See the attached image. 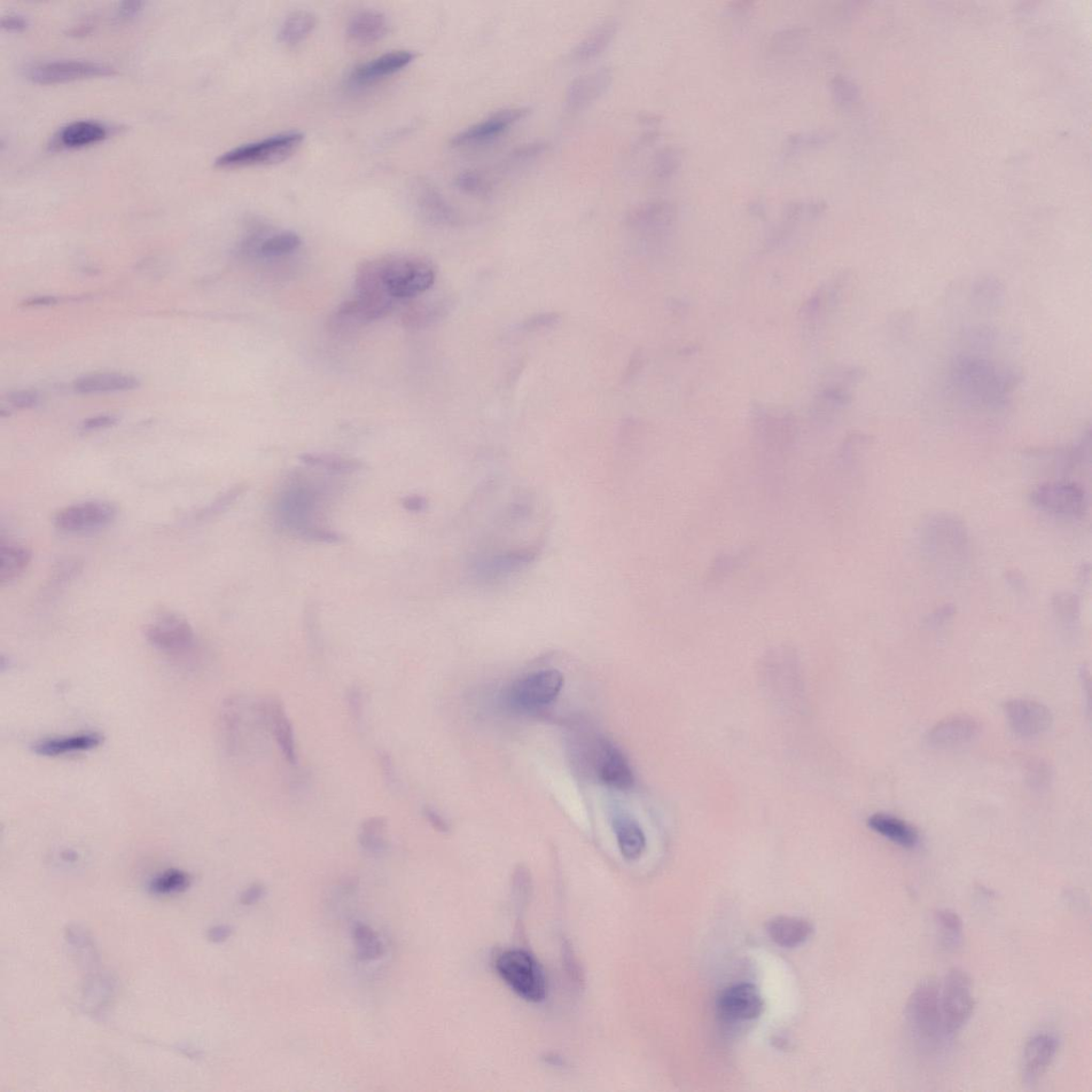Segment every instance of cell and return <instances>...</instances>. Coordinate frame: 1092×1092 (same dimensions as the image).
Wrapping results in <instances>:
<instances>
[{
  "label": "cell",
  "mask_w": 1092,
  "mask_h": 1092,
  "mask_svg": "<svg viewBox=\"0 0 1092 1092\" xmlns=\"http://www.w3.org/2000/svg\"><path fill=\"white\" fill-rule=\"evenodd\" d=\"M423 813L426 821L433 827L434 830L441 833H447L449 831V824L447 823V819L438 812V811L431 807H426L423 811Z\"/></svg>",
  "instance_id": "obj_51"
},
{
  "label": "cell",
  "mask_w": 1092,
  "mask_h": 1092,
  "mask_svg": "<svg viewBox=\"0 0 1092 1092\" xmlns=\"http://www.w3.org/2000/svg\"><path fill=\"white\" fill-rule=\"evenodd\" d=\"M379 764L382 777L389 789H397L400 785L394 760L391 754L384 751L379 754Z\"/></svg>",
  "instance_id": "obj_47"
},
{
  "label": "cell",
  "mask_w": 1092,
  "mask_h": 1092,
  "mask_svg": "<svg viewBox=\"0 0 1092 1092\" xmlns=\"http://www.w3.org/2000/svg\"><path fill=\"white\" fill-rule=\"evenodd\" d=\"M935 923L941 933L944 948L956 949L962 946L963 940V919L955 911L943 909L935 914Z\"/></svg>",
  "instance_id": "obj_37"
},
{
  "label": "cell",
  "mask_w": 1092,
  "mask_h": 1092,
  "mask_svg": "<svg viewBox=\"0 0 1092 1092\" xmlns=\"http://www.w3.org/2000/svg\"><path fill=\"white\" fill-rule=\"evenodd\" d=\"M353 935L358 961H374V959H378L384 954V946H382L378 935L370 926L361 923L356 924L354 928Z\"/></svg>",
  "instance_id": "obj_38"
},
{
  "label": "cell",
  "mask_w": 1092,
  "mask_h": 1092,
  "mask_svg": "<svg viewBox=\"0 0 1092 1092\" xmlns=\"http://www.w3.org/2000/svg\"><path fill=\"white\" fill-rule=\"evenodd\" d=\"M1032 502L1042 511L1066 518H1079L1087 510L1085 491L1073 482H1047L1032 493Z\"/></svg>",
  "instance_id": "obj_12"
},
{
  "label": "cell",
  "mask_w": 1092,
  "mask_h": 1092,
  "mask_svg": "<svg viewBox=\"0 0 1092 1092\" xmlns=\"http://www.w3.org/2000/svg\"><path fill=\"white\" fill-rule=\"evenodd\" d=\"M456 185L460 190L475 197H487L493 190V183L485 174L476 171L459 174Z\"/></svg>",
  "instance_id": "obj_40"
},
{
  "label": "cell",
  "mask_w": 1092,
  "mask_h": 1092,
  "mask_svg": "<svg viewBox=\"0 0 1092 1092\" xmlns=\"http://www.w3.org/2000/svg\"><path fill=\"white\" fill-rule=\"evenodd\" d=\"M380 260L382 278L395 300L415 298L434 284L435 268L422 257L387 256Z\"/></svg>",
  "instance_id": "obj_6"
},
{
  "label": "cell",
  "mask_w": 1092,
  "mask_h": 1092,
  "mask_svg": "<svg viewBox=\"0 0 1092 1092\" xmlns=\"http://www.w3.org/2000/svg\"><path fill=\"white\" fill-rule=\"evenodd\" d=\"M1027 782L1036 791L1047 789L1051 782V770L1047 764L1033 761L1027 769Z\"/></svg>",
  "instance_id": "obj_44"
},
{
  "label": "cell",
  "mask_w": 1092,
  "mask_h": 1092,
  "mask_svg": "<svg viewBox=\"0 0 1092 1092\" xmlns=\"http://www.w3.org/2000/svg\"><path fill=\"white\" fill-rule=\"evenodd\" d=\"M302 460L310 466L321 467L323 470L334 473H346L358 467V463L354 460L332 455L308 454L302 456Z\"/></svg>",
  "instance_id": "obj_41"
},
{
  "label": "cell",
  "mask_w": 1092,
  "mask_h": 1092,
  "mask_svg": "<svg viewBox=\"0 0 1092 1092\" xmlns=\"http://www.w3.org/2000/svg\"><path fill=\"white\" fill-rule=\"evenodd\" d=\"M118 506L106 501H88L67 506L53 517L62 532L84 533L112 525L118 518Z\"/></svg>",
  "instance_id": "obj_11"
},
{
  "label": "cell",
  "mask_w": 1092,
  "mask_h": 1092,
  "mask_svg": "<svg viewBox=\"0 0 1092 1092\" xmlns=\"http://www.w3.org/2000/svg\"><path fill=\"white\" fill-rule=\"evenodd\" d=\"M1059 1048L1058 1039L1049 1033L1037 1034L1025 1045L1021 1070L1027 1084L1039 1082L1054 1062Z\"/></svg>",
  "instance_id": "obj_20"
},
{
  "label": "cell",
  "mask_w": 1092,
  "mask_h": 1092,
  "mask_svg": "<svg viewBox=\"0 0 1092 1092\" xmlns=\"http://www.w3.org/2000/svg\"><path fill=\"white\" fill-rule=\"evenodd\" d=\"M108 135L109 129L104 124L89 120L75 121L59 129L53 144L60 149H81L104 142Z\"/></svg>",
  "instance_id": "obj_25"
},
{
  "label": "cell",
  "mask_w": 1092,
  "mask_h": 1092,
  "mask_svg": "<svg viewBox=\"0 0 1092 1092\" xmlns=\"http://www.w3.org/2000/svg\"><path fill=\"white\" fill-rule=\"evenodd\" d=\"M388 22L384 13L374 10L357 12L348 23L347 35L357 44L376 43L387 35Z\"/></svg>",
  "instance_id": "obj_27"
},
{
  "label": "cell",
  "mask_w": 1092,
  "mask_h": 1092,
  "mask_svg": "<svg viewBox=\"0 0 1092 1092\" xmlns=\"http://www.w3.org/2000/svg\"><path fill=\"white\" fill-rule=\"evenodd\" d=\"M348 711L356 722L361 723L365 712L364 692L360 686L354 685L347 691Z\"/></svg>",
  "instance_id": "obj_45"
},
{
  "label": "cell",
  "mask_w": 1092,
  "mask_h": 1092,
  "mask_svg": "<svg viewBox=\"0 0 1092 1092\" xmlns=\"http://www.w3.org/2000/svg\"><path fill=\"white\" fill-rule=\"evenodd\" d=\"M2 26L10 31H22L28 26V21L20 14H9L3 19Z\"/></svg>",
  "instance_id": "obj_55"
},
{
  "label": "cell",
  "mask_w": 1092,
  "mask_h": 1092,
  "mask_svg": "<svg viewBox=\"0 0 1092 1092\" xmlns=\"http://www.w3.org/2000/svg\"><path fill=\"white\" fill-rule=\"evenodd\" d=\"M528 108H510L498 112L489 118L471 125L451 139L455 147H475L488 144L501 137L521 120L526 118Z\"/></svg>",
  "instance_id": "obj_14"
},
{
  "label": "cell",
  "mask_w": 1092,
  "mask_h": 1092,
  "mask_svg": "<svg viewBox=\"0 0 1092 1092\" xmlns=\"http://www.w3.org/2000/svg\"><path fill=\"white\" fill-rule=\"evenodd\" d=\"M241 490L243 489L235 488L230 490L229 493H226L220 498H217L216 501L212 505H209L206 509L199 512L198 518L205 519L224 510L226 507L230 506L240 495Z\"/></svg>",
  "instance_id": "obj_49"
},
{
  "label": "cell",
  "mask_w": 1092,
  "mask_h": 1092,
  "mask_svg": "<svg viewBox=\"0 0 1092 1092\" xmlns=\"http://www.w3.org/2000/svg\"><path fill=\"white\" fill-rule=\"evenodd\" d=\"M138 387V379L119 373L90 374L74 382L75 391L81 394L123 392Z\"/></svg>",
  "instance_id": "obj_31"
},
{
  "label": "cell",
  "mask_w": 1092,
  "mask_h": 1092,
  "mask_svg": "<svg viewBox=\"0 0 1092 1092\" xmlns=\"http://www.w3.org/2000/svg\"><path fill=\"white\" fill-rule=\"evenodd\" d=\"M221 730L226 748L232 755H248L257 751L261 737L268 731L262 700L232 697L224 702Z\"/></svg>",
  "instance_id": "obj_2"
},
{
  "label": "cell",
  "mask_w": 1092,
  "mask_h": 1092,
  "mask_svg": "<svg viewBox=\"0 0 1092 1092\" xmlns=\"http://www.w3.org/2000/svg\"><path fill=\"white\" fill-rule=\"evenodd\" d=\"M265 894H266V887L261 884H254L251 887H249L247 890L241 894L240 902L243 903L244 906H252V904L261 901Z\"/></svg>",
  "instance_id": "obj_52"
},
{
  "label": "cell",
  "mask_w": 1092,
  "mask_h": 1092,
  "mask_svg": "<svg viewBox=\"0 0 1092 1092\" xmlns=\"http://www.w3.org/2000/svg\"><path fill=\"white\" fill-rule=\"evenodd\" d=\"M303 140L304 136L299 131L282 132L225 152L216 159L215 166L234 169L275 165L297 152Z\"/></svg>",
  "instance_id": "obj_4"
},
{
  "label": "cell",
  "mask_w": 1092,
  "mask_h": 1092,
  "mask_svg": "<svg viewBox=\"0 0 1092 1092\" xmlns=\"http://www.w3.org/2000/svg\"><path fill=\"white\" fill-rule=\"evenodd\" d=\"M147 642L160 652L174 655L190 653L196 645L191 624L174 612H161L145 628Z\"/></svg>",
  "instance_id": "obj_9"
},
{
  "label": "cell",
  "mask_w": 1092,
  "mask_h": 1092,
  "mask_svg": "<svg viewBox=\"0 0 1092 1092\" xmlns=\"http://www.w3.org/2000/svg\"><path fill=\"white\" fill-rule=\"evenodd\" d=\"M618 24L614 20L600 23L584 40L576 46L573 58L577 61H588L599 56L614 40L617 34Z\"/></svg>",
  "instance_id": "obj_32"
},
{
  "label": "cell",
  "mask_w": 1092,
  "mask_h": 1092,
  "mask_svg": "<svg viewBox=\"0 0 1092 1092\" xmlns=\"http://www.w3.org/2000/svg\"><path fill=\"white\" fill-rule=\"evenodd\" d=\"M767 932L778 946L797 948L813 934L814 927L805 918L778 917L770 920Z\"/></svg>",
  "instance_id": "obj_28"
},
{
  "label": "cell",
  "mask_w": 1092,
  "mask_h": 1092,
  "mask_svg": "<svg viewBox=\"0 0 1092 1092\" xmlns=\"http://www.w3.org/2000/svg\"><path fill=\"white\" fill-rule=\"evenodd\" d=\"M610 69L599 68L580 77L569 85L566 105L570 112H580L594 103L610 87Z\"/></svg>",
  "instance_id": "obj_22"
},
{
  "label": "cell",
  "mask_w": 1092,
  "mask_h": 1092,
  "mask_svg": "<svg viewBox=\"0 0 1092 1092\" xmlns=\"http://www.w3.org/2000/svg\"><path fill=\"white\" fill-rule=\"evenodd\" d=\"M1004 714L1010 729L1022 738L1040 736L1053 723L1050 709L1032 700L1016 699L1006 702Z\"/></svg>",
  "instance_id": "obj_15"
},
{
  "label": "cell",
  "mask_w": 1092,
  "mask_h": 1092,
  "mask_svg": "<svg viewBox=\"0 0 1092 1092\" xmlns=\"http://www.w3.org/2000/svg\"><path fill=\"white\" fill-rule=\"evenodd\" d=\"M563 688L564 676L558 670H541L514 682L508 696L513 706L532 711L551 705Z\"/></svg>",
  "instance_id": "obj_10"
},
{
  "label": "cell",
  "mask_w": 1092,
  "mask_h": 1092,
  "mask_svg": "<svg viewBox=\"0 0 1092 1092\" xmlns=\"http://www.w3.org/2000/svg\"><path fill=\"white\" fill-rule=\"evenodd\" d=\"M423 505L422 498L419 497H411L408 499L407 504H405V506H407L410 510L416 511L422 509Z\"/></svg>",
  "instance_id": "obj_57"
},
{
  "label": "cell",
  "mask_w": 1092,
  "mask_h": 1092,
  "mask_svg": "<svg viewBox=\"0 0 1092 1092\" xmlns=\"http://www.w3.org/2000/svg\"><path fill=\"white\" fill-rule=\"evenodd\" d=\"M387 819L384 816H372L361 824L358 829L357 842L364 852L378 856L387 852L388 841Z\"/></svg>",
  "instance_id": "obj_34"
},
{
  "label": "cell",
  "mask_w": 1092,
  "mask_h": 1092,
  "mask_svg": "<svg viewBox=\"0 0 1092 1092\" xmlns=\"http://www.w3.org/2000/svg\"><path fill=\"white\" fill-rule=\"evenodd\" d=\"M234 933L233 927L230 925H216L210 928L207 933V938L213 943H222L229 940Z\"/></svg>",
  "instance_id": "obj_54"
},
{
  "label": "cell",
  "mask_w": 1092,
  "mask_h": 1092,
  "mask_svg": "<svg viewBox=\"0 0 1092 1092\" xmlns=\"http://www.w3.org/2000/svg\"><path fill=\"white\" fill-rule=\"evenodd\" d=\"M415 200L426 220L438 225H456L460 216L456 208L432 184L419 182L415 187Z\"/></svg>",
  "instance_id": "obj_23"
},
{
  "label": "cell",
  "mask_w": 1092,
  "mask_h": 1092,
  "mask_svg": "<svg viewBox=\"0 0 1092 1092\" xmlns=\"http://www.w3.org/2000/svg\"><path fill=\"white\" fill-rule=\"evenodd\" d=\"M356 287V301L366 324L386 317L393 310L395 299L382 278L380 259L363 262L358 266Z\"/></svg>",
  "instance_id": "obj_8"
},
{
  "label": "cell",
  "mask_w": 1092,
  "mask_h": 1092,
  "mask_svg": "<svg viewBox=\"0 0 1092 1092\" xmlns=\"http://www.w3.org/2000/svg\"><path fill=\"white\" fill-rule=\"evenodd\" d=\"M939 1003L944 1028L949 1039L953 1040L968 1024L975 1008L969 975L963 970H951L939 988Z\"/></svg>",
  "instance_id": "obj_7"
},
{
  "label": "cell",
  "mask_w": 1092,
  "mask_h": 1092,
  "mask_svg": "<svg viewBox=\"0 0 1092 1092\" xmlns=\"http://www.w3.org/2000/svg\"><path fill=\"white\" fill-rule=\"evenodd\" d=\"M301 238L290 231L273 234L267 238L256 236L249 246L248 253L255 252L263 257H278L296 251L301 246Z\"/></svg>",
  "instance_id": "obj_33"
},
{
  "label": "cell",
  "mask_w": 1092,
  "mask_h": 1092,
  "mask_svg": "<svg viewBox=\"0 0 1092 1092\" xmlns=\"http://www.w3.org/2000/svg\"><path fill=\"white\" fill-rule=\"evenodd\" d=\"M54 301H56V299L50 298V297H44V298H36V299L30 300L26 304H27V306H46V304H51V303H53Z\"/></svg>",
  "instance_id": "obj_58"
},
{
  "label": "cell",
  "mask_w": 1092,
  "mask_h": 1092,
  "mask_svg": "<svg viewBox=\"0 0 1092 1092\" xmlns=\"http://www.w3.org/2000/svg\"><path fill=\"white\" fill-rule=\"evenodd\" d=\"M981 733V723L969 715L948 717L933 727L926 736V743L937 751H950L969 745Z\"/></svg>",
  "instance_id": "obj_16"
},
{
  "label": "cell",
  "mask_w": 1092,
  "mask_h": 1092,
  "mask_svg": "<svg viewBox=\"0 0 1092 1092\" xmlns=\"http://www.w3.org/2000/svg\"><path fill=\"white\" fill-rule=\"evenodd\" d=\"M416 59L410 51H393L357 66L349 76V83L356 87H364L392 76L409 67Z\"/></svg>",
  "instance_id": "obj_21"
},
{
  "label": "cell",
  "mask_w": 1092,
  "mask_h": 1092,
  "mask_svg": "<svg viewBox=\"0 0 1092 1092\" xmlns=\"http://www.w3.org/2000/svg\"><path fill=\"white\" fill-rule=\"evenodd\" d=\"M612 825L621 855L629 861L638 860L646 847L642 826L628 814L614 815Z\"/></svg>",
  "instance_id": "obj_26"
},
{
  "label": "cell",
  "mask_w": 1092,
  "mask_h": 1092,
  "mask_svg": "<svg viewBox=\"0 0 1092 1092\" xmlns=\"http://www.w3.org/2000/svg\"><path fill=\"white\" fill-rule=\"evenodd\" d=\"M33 554L27 546L18 542L0 541V583L9 584L18 580L27 570Z\"/></svg>",
  "instance_id": "obj_30"
},
{
  "label": "cell",
  "mask_w": 1092,
  "mask_h": 1092,
  "mask_svg": "<svg viewBox=\"0 0 1092 1092\" xmlns=\"http://www.w3.org/2000/svg\"><path fill=\"white\" fill-rule=\"evenodd\" d=\"M681 165V154L675 147H666L654 161V173L659 178L673 176Z\"/></svg>",
  "instance_id": "obj_42"
},
{
  "label": "cell",
  "mask_w": 1092,
  "mask_h": 1092,
  "mask_svg": "<svg viewBox=\"0 0 1092 1092\" xmlns=\"http://www.w3.org/2000/svg\"><path fill=\"white\" fill-rule=\"evenodd\" d=\"M831 92L834 99L841 105L848 104L853 99V85L845 77L836 76L831 81Z\"/></svg>",
  "instance_id": "obj_48"
},
{
  "label": "cell",
  "mask_w": 1092,
  "mask_h": 1092,
  "mask_svg": "<svg viewBox=\"0 0 1092 1092\" xmlns=\"http://www.w3.org/2000/svg\"><path fill=\"white\" fill-rule=\"evenodd\" d=\"M116 422H118V419L114 417L99 416L85 419L81 428L83 432H97L101 431V429L113 427Z\"/></svg>",
  "instance_id": "obj_50"
},
{
  "label": "cell",
  "mask_w": 1092,
  "mask_h": 1092,
  "mask_svg": "<svg viewBox=\"0 0 1092 1092\" xmlns=\"http://www.w3.org/2000/svg\"><path fill=\"white\" fill-rule=\"evenodd\" d=\"M868 825L880 836L903 848H915L918 844V831L899 817L883 813L873 814L869 818Z\"/></svg>",
  "instance_id": "obj_29"
},
{
  "label": "cell",
  "mask_w": 1092,
  "mask_h": 1092,
  "mask_svg": "<svg viewBox=\"0 0 1092 1092\" xmlns=\"http://www.w3.org/2000/svg\"><path fill=\"white\" fill-rule=\"evenodd\" d=\"M316 27L313 13L299 10L288 15L279 31L280 41L286 45H296L306 40Z\"/></svg>",
  "instance_id": "obj_35"
},
{
  "label": "cell",
  "mask_w": 1092,
  "mask_h": 1092,
  "mask_svg": "<svg viewBox=\"0 0 1092 1092\" xmlns=\"http://www.w3.org/2000/svg\"><path fill=\"white\" fill-rule=\"evenodd\" d=\"M104 737L98 732H83L78 735L50 737L38 740L34 746L35 753L48 758L93 751L103 743Z\"/></svg>",
  "instance_id": "obj_24"
},
{
  "label": "cell",
  "mask_w": 1092,
  "mask_h": 1092,
  "mask_svg": "<svg viewBox=\"0 0 1092 1092\" xmlns=\"http://www.w3.org/2000/svg\"><path fill=\"white\" fill-rule=\"evenodd\" d=\"M142 3L129 2L123 3L120 7L119 12L123 18H131L140 10Z\"/></svg>",
  "instance_id": "obj_56"
},
{
  "label": "cell",
  "mask_w": 1092,
  "mask_h": 1092,
  "mask_svg": "<svg viewBox=\"0 0 1092 1092\" xmlns=\"http://www.w3.org/2000/svg\"><path fill=\"white\" fill-rule=\"evenodd\" d=\"M745 554H723L714 561L712 571L709 572V581H720L743 565Z\"/></svg>",
  "instance_id": "obj_43"
},
{
  "label": "cell",
  "mask_w": 1092,
  "mask_h": 1092,
  "mask_svg": "<svg viewBox=\"0 0 1092 1092\" xmlns=\"http://www.w3.org/2000/svg\"><path fill=\"white\" fill-rule=\"evenodd\" d=\"M829 139L830 135L827 131L809 132V134H797L789 138V146L794 147V149H796V147L801 149V147L825 144L829 142Z\"/></svg>",
  "instance_id": "obj_46"
},
{
  "label": "cell",
  "mask_w": 1092,
  "mask_h": 1092,
  "mask_svg": "<svg viewBox=\"0 0 1092 1092\" xmlns=\"http://www.w3.org/2000/svg\"><path fill=\"white\" fill-rule=\"evenodd\" d=\"M720 1016L731 1022L758 1019L764 1010L763 997L752 984H739L725 989L719 1000Z\"/></svg>",
  "instance_id": "obj_18"
},
{
  "label": "cell",
  "mask_w": 1092,
  "mask_h": 1092,
  "mask_svg": "<svg viewBox=\"0 0 1092 1092\" xmlns=\"http://www.w3.org/2000/svg\"><path fill=\"white\" fill-rule=\"evenodd\" d=\"M324 493L315 483L295 479L280 495L279 522L291 532L317 541H334L338 536L322 524Z\"/></svg>",
  "instance_id": "obj_1"
},
{
  "label": "cell",
  "mask_w": 1092,
  "mask_h": 1092,
  "mask_svg": "<svg viewBox=\"0 0 1092 1092\" xmlns=\"http://www.w3.org/2000/svg\"><path fill=\"white\" fill-rule=\"evenodd\" d=\"M115 69L99 62L83 60H54L38 62L26 68L31 82L54 84L87 80V78L114 75Z\"/></svg>",
  "instance_id": "obj_13"
},
{
  "label": "cell",
  "mask_w": 1092,
  "mask_h": 1092,
  "mask_svg": "<svg viewBox=\"0 0 1092 1092\" xmlns=\"http://www.w3.org/2000/svg\"><path fill=\"white\" fill-rule=\"evenodd\" d=\"M675 208L666 201H655L638 207L631 215V222L641 228H658L673 220Z\"/></svg>",
  "instance_id": "obj_36"
},
{
  "label": "cell",
  "mask_w": 1092,
  "mask_h": 1092,
  "mask_svg": "<svg viewBox=\"0 0 1092 1092\" xmlns=\"http://www.w3.org/2000/svg\"><path fill=\"white\" fill-rule=\"evenodd\" d=\"M906 1016L910 1032L923 1050L940 1051L949 1042L941 1016L939 988L933 982H923L912 993Z\"/></svg>",
  "instance_id": "obj_3"
},
{
  "label": "cell",
  "mask_w": 1092,
  "mask_h": 1092,
  "mask_svg": "<svg viewBox=\"0 0 1092 1092\" xmlns=\"http://www.w3.org/2000/svg\"><path fill=\"white\" fill-rule=\"evenodd\" d=\"M38 395L33 392H17L11 394L9 397V402L14 405V407L24 409L35 407V405L38 403Z\"/></svg>",
  "instance_id": "obj_53"
},
{
  "label": "cell",
  "mask_w": 1092,
  "mask_h": 1092,
  "mask_svg": "<svg viewBox=\"0 0 1092 1092\" xmlns=\"http://www.w3.org/2000/svg\"><path fill=\"white\" fill-rule=\"evenodd\" d=\"M190 876L184 871L171 869L156 876L150 885V891L155 895H173L182 893L190 886Z\"/></svg>",
  "instance_id": "obj_39"
},
{
  "label": "cell",
  "mask_w": 1092,
  "mask_h": 1092,
  "mask_svg": "<svg viewBox=\"0 0 1092 1092\" xmlns=\"http://www.w3.org/2000/svg\"><path fill=\"white\" fill-rule=\"evenodd\" d=\"M495 969L514 993L527 1002L541 1003L548 994V982L537 959L524 949H507L495 961Z\"/></svg>",
  "instance_id": "obj_5"
},
{
  "label": "cell",
  "mask_w": 1092,
  "mask_h": 1092,
  "mask_svg": "<svg viewBox=\"0 0 1092 1092\" xmlns=\"http://www.w3.org/2000/svg\"><path fill=\"white\" fill-rule=\"evenodd\" d=\"M268 732L290 766H297L298 751L293 723L282 701L277 697L262 699Z\"/></svg>",
  "instance_id": "obj_19"
},
{
  "label": "cell",
  "mask_w": 1092,
  "mask_h": 1092,
  "mask_svg": "<svg viewBox=\"0 0 1092 1092\" xmlns=\"http://www.w3.org/2000/svg\"><path fill=\"white\" fill-rule=\"evenodd\" d=\"M595 747L594 764L600 781L615 790L630 789L635 779L626 756L605 739H600Z\"/></svg>",
  "instance_id": "obj_17"
}]
</instances>
